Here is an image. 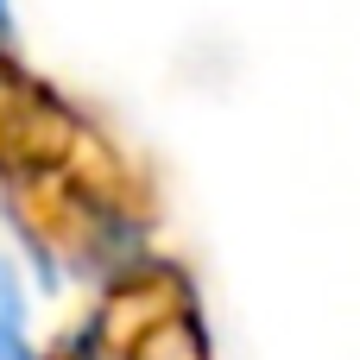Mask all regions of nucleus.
Wrapping results in <instances>:
<instances>
[{"label": "nucleus", "instance_id": "1", "mask_svg": "<svg viewBox=\"0 0 360 360\" xmlns=\"http://www.w3.org/2000/svg\"><path fill=\"white\" fill-rule=\"evenodd\" d=\"M25 304H32V297H25V278H19V266L0 253V329H25V316H32Z\"/></svg>", "mask_w": 360, "mask_h": 360}, {"label": "nucleus", "instance_id": "2", "mask_svg": "<svg viewBox=\"0 0 360 360\" xmlns=\"http://www.w3.org/2000/svg\"><path fill=\"white\" fill-rule=\"evenodd\" d=\"M0 360H38V348L25 342V329H0Z\"/></svg>", "mask_w": 360, "mask_h": 360}, {"label": "nucleus", "instance_id": "3", "mask_svg": "<svg viewBox=\"0 0 360 360\" xmlns=\"http://www.w3.org/2000/svg\"><path fill=\"white\" fill-rule=\"evenodd\" d=\"M0 44H13V0H0Z\"/></svg>", "mask_w": 360, "mask_h": 360}]
</instances>
